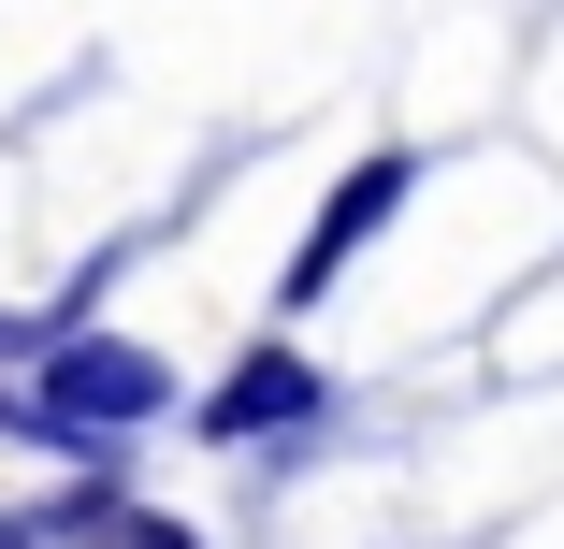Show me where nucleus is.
I'll return each mask as SVG.
<instances>
[{
	"label": "nucleus",
	"mask_w": 564,
	"mask_h": 549,
	"mask_svg": "<svg viewBox=\"0 0 564 549\" xmlns=\"http://www.w3.org/2000/svg\"><path fill=\"white\" fill-rule=\"evenodd\" d=\"M44 362V433L73 463H101V433H131V419H160L174 405V376L131 348V333H58V348H30Z\"/></svg>",
	"instance_id": "f257e3e1"
},
{
	"label": "nucleus",
	"mask_w": 564,
	"mask_h": 549,
	"mask_svg": "<svg viewBox=\"0 0 564 549\" xmlns=\"http://www.w3.org/2000/svg\"><path fill=\"white\" fill-rule=\"evenodd\" d=\"M0 549H30V520H0Z\"/></svg>",
	"instance_id": "39448f33"
},
{
	"label": "nucleus",
	"mask_w": 564,
	"mask_h": 549,
	"mask_svg": "<svg viewBox=\"0 0 564 549\" xmlns=\"http://www.w3.org/2000/svg\"><path fill=\"white\" fill-rule=\"evenodd\" d=\"M405 202V160H348V188L318 202V232H304V261H290V304H318L333 275H348L362 246H377V217Z\"/></svg>",
	"instance_id": "f03ea898"
},
{
	"label": "nucleus",
	"mask_w": 564,
	"mask_h": 549,
	"mask_svg": "<svg viewBox=\"0 0 564 549\" xmlns=\"http://www.w3.org/2000/svg\"><path fill=\"white\" fill-rule=\"evenodd\" d=\"M290 419H318V362H304V348L232 362V391L203 405V433H232V449H247V433H290Z\"/></svg>",
	"instance_id": "7ed1b4c3"
},
{
	"label": "nucleus",
	"mask_w": 564,
	"mask_h": 549,
	"mask_svg": "<svg viewBox=\"0 0 564 549\" xmlns=\"http://www.w3.org/2000/svg\"><path fill=\"white\" fill-rule=\"evenodd\" d=\"M15 348H30V333H15V318H0V362H15Z\"/></svg>",
	"instance_id": "20e7f679"
}]
</instances>
